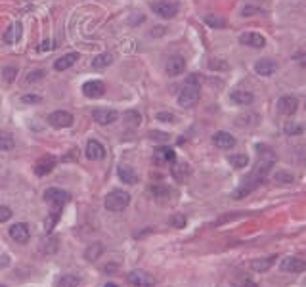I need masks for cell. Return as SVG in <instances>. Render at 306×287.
<instances>
[{"instance_id":"1","label":"cell","mask_w":306,"mask_h":287,"mask_svg":"<svg viewBox=\"0 0 306 287\" xmlns=\"http://www.w3.org/2000/svg\"><path fill=\"white\" fill-rule=\"evenodd\" d=\"M197 102H199V77L192 75L178 94V104L182 107H193Z\"/></svg>"},{"instance_id":"2","label":"cell","mask_w":306,"mask_h":287,"mask_svg":"<svg viewBox=\"0 0 306 287\" xmlns=\"http://www.w3.org/2000/svg\"><path fill=\"white\" fill-rule=\"evenodd\" d=\"M128 203H130V193L124 190H113L109 191L107 195H105V209L111 211V213H121L128 207Z\"/></svg>"},{"instance_id":"3","label":"cell","mask_w":306,"mask_h":287,"mask_svg":"<svg viewBox=\"0 0 306 287\" xmlns=\"http://www.w3.org/2000/svg\"><path fill=\"white\" fill-rule=\"evenodd\" d=\"M69 199H71L69 193L65 190H61V188H48V190L44 191V201H46L54 211H60Z\"/></svg>"},{"instance_id":"4","label":"cell","mask_w":306,"mask_h":287,"mask_svg":"<svg viewBox=\"0 0 306 287\" xmlns=\"http://www.w3.org/2000/svg\"><path fill=\"white\" fill-rule=\"evenodd\" d=\"M178 2L176 0H159L155 4H151V10L155 12V16L163 19H172L178 14Z\"/></svg>"},{"instance_id":"5","label":"cell","mask_w":306,"mask_h":287,"mask_svg":"<svg viewBox=\"0 0 306 287\" xmlns=\"http://www.w3.org/2000/svg\"><path fill=\"white\" fill-rule=\"evenodd\" d=\"M73 115L69 113V111H54V113L48 115V122H50V127H54V129H67V127H71L73 125Z\"/></svg>"},{"instance_id":"6","label":"cell","mask_w":306,"mask_h":287,"mask_svg":"<svg viewBox=\"0 0 306 287\" xmlns=\"http://www.w3.org/2000/svg\"><path fill=\"white\" fill-rule=\"evenodd\" d=\"M128 281L136 287H153L155 285V278H153L151 274H148V272H144V270H132L130 274H128Z\"/></svg>"},{"instance_id":"7","label":"cell","mask_w":306,"mask_h":287,"mask_svg":"<svg viewBox=\"0 0 306 287\" xmlns=\"http://www.w3.org/2000/svg\"><path fill=\"white\" fill-rule=\"evenodd\" d=\"M8 234H10V237H12L14 241H18V243H27L29 237H31V234H29V226L23 224V222L12 224L8 230Z\"/></svg>"},{"instance_id":"8","label":"cell","mask_w":306,"mask_h":287,"mask_svg":"<svg viewBox=\"0 0 306 287\" xmlns=\"http://www.w3.org/2000/svg\"><path fill=\"white\" fill-rule=\"evenodd\" d=\"M184 71H186V60L182 56H170L166 60V73L170 77H178V75H182Z\"/></svg>"},{"instance_id":"9","label":"cell","mask_w":306,"mask_h":287,"mask_svg":"<svg viewBox=\"0 0 306 287\" xmlns=\"http://www.w3.org/2000/svg\"><path fill=\"white\" fill-rule=\"evenodd\" d=\"M82 94L86 98H102L105 94V85L102 80H88L82 85Z\"/></svg>"},{"instance_id":"10","label":"cell","mask_w":306,"mask_h":287,"mask_svg":"<svg viewBox=\"0 0 306 287\" xmlns=\"http://www.w3.org/2000/svg\"><path fill=\"white\" fill-rule=\"evenodd\" d=\"M298 109V100L295 96H283L278 102V111L283 115H295Z\"/></svg>"},{"instance_id":"11","label":"cell","mask_w":306,"mask_h":287,"mask_svg":"<svg viewBox=\"0 0 306 287\" xmlns=\"http://www.w3.org/2000/svg\"><path fill=\"white\" fill-rule=\"evenodd\" d=\"M239 43L243 46H249V48H264L266 46V38H264L260 33H243L239 36Z\"/></svg>"},{"instance_id":"12","label":"cell","mask_w":306,"mask_h":287,"mask_svg":"<svg viewBox=\"0 0 306 287\" xmlns=\"http://www.w3.org/2000/svg\"><path fill=\"white\" fill-rule=\"evenodd\" d=\"M280 266L283 272H295V274L306 272V261L298 259V257H287V259H283Z\"/></svg>"},{"instance_id":"13","label":"cell","mask_w":306,"mask_h":287,"mask_svg":"<svg viewBox=\"0 0 306 287\" xmlns=\"http://www.w3.org/2000/svg\"><path fill=\"white\" fill-rule=\"evenodd\" d=\"M117 111L115 109H94L92 111V119L98 122V125H111V122L117 121Z\"/></svg>"},{"instance_id":"14","label":"cell","mask_w":306,"mask_h":287,"mask_svg":"<svg viewBox=\"0 0 306 287\" xmlns=\"http://www.w3.org/2000/svg\"><path fill=\"white\" fill-rule=\"evenodd\" d=\"M254 71L260 75V77H270L278 71V63L276 61L268 60V58H263L254 63Z\"/></svg>"},{"instance_id":"15","label":"cell","mask_w":306,"mask_h":287,"mask_svg":"<svg viewBox=\"0 0 306 287\" xmlns=\"http://www.w3.org/2000/svg\"><path fill=\"white\" fill-rule=\"evenodd\" d=\"M56 169V157L52 155H44L38 163L35 165V174L36 176H46Z\"/></svg>"},{"instance_id":"16","label":"cell","mask_w":306,"mask_h":287,"mask_svg":"<svg viewBox=\"0 0 306 287\" xmlns=\"http://www.w3.org/2000/svg\"><path fill=\"white\" fill-rule=\"evenodd\" d=\"M212 142H214V146L220 149H232L236 146V138H234L230 132H224V131L216 132V134L212 136Z\"/></svg>"},{"instance_id":"17","label":"cell","mask_w":306,"mask_h":287,"mask_svg":"<svg viewBox=\"0 0 306 287\" xmlns=\"http://www.w3.org/2000/svg\"><path fill=\"white\" fill-rule=\"evenodd\" d=\"M153 161L155 165H166V163H172L176 161V153L172 148H157L153 153Z\"/></svg>"},{"instance_id":"18","label":"cell","mask_w":306,"mask_h":287,"mask_svg":"<svg viewBox=\"0 0 306 287\" xmlns=\"http://www.w3.org/2000/svg\"><path fill=\"white\" fill-rule=\"evenodd\" d=\"M86 157L90 161H100L105 157V148L98 140H90L86 144Z\"/></svg>"},{"instance_id":"19","label":"cell","mask_w":306,"mask_h":287,"mask_svg":"<svg viewBox=\"0 0 306 287\" xmlns=\"http://www.w3.org/2000/svg\"><path fill=\"white\" fill-rule=\"evenodd\" d=\"M77 61H79V54L69 52V54H65V56H61L60 60L54 61V69H56V71H65V69H69L73 63H77Z\"/></svg>"},{"instance_id":"20","label":"cell","mask_w":306,"mask_h":287,"mask_svg":"<svg viewBox=\"0 0 306 287\" xmlns=\"http://www.w3.org/2000/svg\"><path fill=\"white\" fill-rule=\"evenodd\" d=\"M230 98H232V102L237 105H251L254 100L253 92H249V90H234V92L230 94Z\"/></svg>"},{"instance_id":"21","label":"cell","mask_w":306,"mask_h":287,"mask_svg":"<svg viewBox=\"0 0 306 287\" xmlns=\"http://www.w3.org/2000/svg\"><path fill=\"white\" fill-rule=\"evenodd\" d=\"M117 176H119V180H121L122 184H136L138 182V174L134 173L130 167H126V165H121L119 169H117Z\"/></svg>"},{"instance_id":"22","label":"cell","mask_w":306,"mask_h":287,"mask_svg":"<svg viewBox=\"0 0 306 287\" xmlns=\"http://www.w3.org/2000/svg\"><path fill=\"white\" fill-rule=\"evenodd\" d=\"M4 43L6 44H14L18 43L19 38H21V23H14V25H10L8 29H6V33H4Z\"/></svg>"},{"instance_id":"23","label":"cell","mask_w":306,"mask_h":287,"mask_svg":"<svg viewBox=\"0 0 306 287\" xmlns=\"http://www.w3.org/2000/svg\"><path fill=\"white\" fill-rule=\"evenodd\" d=\"M111 63H113V54L105 52V54H100V56L94 58L92 67H94V69H102V67H107V65H111Z\"/></svg>"},{"instance_id":"24","label":"cell","mask_w":306,"mask_h":287,"mask_svg":"<svg viewBox=\"0 0 306 287\" xmlns=\"http://www.w3.org/2000/svg\"><path fill=\"white\" fill-rule=\"evenodd\" d=\"M228 161H230V165L234 167V169H245V167L249 165V157L245 155V153H234V155L228 157Z\"/></svg>"},{"instance_id":"25","label":"cell","mask_w":306,"mask_h":287,"mask_svg":"<svg viewBox=\"0 0 306 287\" xmlns=\"http://www.w3.org/2000/svg\"><path fill=\"white\" fill-rule=\"evenodd\" d=\"M16 148V142H14V136L10 132L0 131V149L2 151H10V149Z\"/></svg>"},{"instance_id":"26","label":"cell","mask_w":306,"mask_h":287,"mask_svg":"<svg viewBox=\"0 0 306 287\" xmlns=\"http://www.w3.org/2000/svg\"><path fill=\"white\" fill-rule=\"evenodd\" d=\"M276 261V257H268V259H258V261H253L251 262V268L254 272H266V270L270 268L272 264Z\"/></svg>"},{"instance_id":"27","label":"cell","mask_w":306,"mask_h":287,"mask_svg":"<svg viewBox=\"0 0 306 287\" xmlns=\"http://www.w3.org/2000/svg\"><path fill=\"white\" fill-rule=\"evenodd\" d=\"M188 174H190V169H188L186 163H176V165L172 167V176H174L178 182L186 180V178H188Z\"/></svg>"},{"instance_id":"28","label":"cell","mask_w":306,"mask_h":287,"mask_svg":"<svg viewBox=\"0 0 306 287\" xmlns=\"http://www.w3.org/2000/svg\"><path fill=\"white\" fill-rule=\"evenodd\" d=\"M80 279L77 278V276H71V274H65V276H61L60 279H58V283L56 285L58 287H79Z\"/></svg>"},{"instance_id":"29","label":"cell","mask_w":306,"mask_h":287,"mask_svg":"<svg viewBox=\"0 0 306 287\" xmlns=\"http://www.w3.org/2000/svg\"><path fill=\"white\" fill-rule=\"evenodd\" d=\"M102 253H104V245L94 243V245H90V247H88L86 253H84V255H86V259H88V261H92V262H94V261H98V257H100Z\"/></svg>"},{"instance_id":"30","label":"cell","mask_w":306,"mask_h":287,"mask_svg":"<svg viewBox=\"0 0 306 287\" xmlns=\"http://www.w3.org/2000/svg\"><path fill=\"white\" fill-rule=\"evenodd\" d=\"M205 23L212 29H222V27H226V19L218 18V16H205Z\"/></svg>"},{"instance_id":"31","label":"cell","mask_w":306,"mask_h":287,"mask_svg":"<svg viewBox=\"0 0 306 287\" xmlns=\"http://www.w3.org/2000/svg\"><path fill=\"white\" fill-rule=\"evenodd\" d=\"M151 193H153L157 199H165L166 195L170 193V190H168L166 186H163V184H155V186H151Z\"/></svg>"},{"instance_id":"32","label":"cell","mask_w":306,"mask_h":287,"mask_svg":"<svg viewBox=\"0 0 306 287\" xmlns=\"http://www.w3.org/2000/svg\"><path fill=\"white\" fill-rule=\"evenodd\" d=\"M124 121H126V125H130V127H138L142 122V117L138 111H126V113H124Z\"/></svg>"},{"instance_id":"33","label":"cell","mask_w":306,"mask_h":287,"mask_svg":"<svg viewBox=\"0 0 306 287\" xmlns=\"http://www.w3.org/2000/svg\"><path fill=\"white\" fill-rule=\"evenodd\" d=\"M16 75H18V69L16 67H4L2 69V77L6 83H14L16 80Z\"/></svg>"},{"instance_id":"34","label":"cell","mask_w":306,"mask_h":287,"mask_svg":"<svg viewBox=\"0 0 306 287\" xmlns=\"http://www.w3.org/2000/svg\"><path fill=\"white\" fill-rule=\"evenodd\" d=\"M21 102H23V104H40L42 98L36 94H25V96H21Z\"/></svg>"},{"instance_id":"35","label":"cell","mask_w":306,"mask_h":287,"mask_svg":"<svg viewBox=\"0 0 306 287\" xmlns=\"http://www.w3.org/2000/svg\"><path fill=\"white\" fill-rule=\"evenodd\" d=\"M155 119H157V121H161V122H174L176 121L174 115L168 113V111H161V113H157V115H155Z\"/></svg>"},{"instance_id":"36","label":"cell","mask_w":306,"mask_h":287,"mask_svg":"<svg viewBox=\"0 0 306 287\" xmlns=\"http://www.w3.org/2000/svg\"><path fill=\"white\" fill-rule=\"evenodd\" d=\"M58 220H60V211H54L52 215L48 217V220H46V230L50 232V230H52V228H54V224H56Z\"/></svg>"},{"instance_id":"37","label":"cell","mask_w":306,"mask_h":287,"mask_svg":"<svg viewBox=\"0 0 306 287\" xmlns=\"http://www.w3.org/2000/svg\"><path fill=\"white\" fill-rule=\"evenodd\" d=\"M42 77H44V71L35 69V71H31V73L27 75V83H36V80H40Z\"/></svg>"},{"instance_id":"38","label":"cell","mask_w":306,"mask_h":287,"mask_svg":"<svg viewBox=\"0 0 306 287\" xmlns=\"http://www.w3.org/2000/svg\"><path fill=\"white\" fill-rule=\"evenodd\" d=\"M300 132H302V129H300L298 125H293V122H287V125H285V134H291V136H293V134H300Z\"/></svg>"},{"instance_id":"39","label":"cell","mask_w":306,"mask_h":287,"mask_svg":"<svg viewBox=\"0 0 306 287\" xmlns=\"http://www.w3.org/2000/svg\"><path fill=\"white\" fill-rule=\"evenodd\" d=\"M276 182L291 184L293 182V176H291V174H285V173H276Z\"/></svg>"},{"instance_id":"40","label":"cell","mask_w":306,"mask_h":287,"mask_svg":"<svg viewBox=\"0 0 306 287\" xmlns=\"http://www.w3.org/2000/svg\"><path fill=\"white\" fill-rule=\"evenodd\" d=\"M170 224H172L174 228H184L186 226V218H184L182 215H176V217H172Z\"/></svg>"},{"instance_id":"41","label":"cell","mask_w":306,"mask_h":287,"mask_svg":"<svg viewBox=\"0 0 306 287\" xmlns=\"http://www.w3.org/2000/svg\"><path fill=\"white\" fill-rule=\"evenodd\" d=\"M10 217H12V211H10L8 207H4V205H0V222L10 220Z\"/></svg>"},{"instance_id":"42","label":"cell","mask_w":306,"mask_h":287,"mask_svg":"<svg viewBox=\"0 0 306 287\" xmlns=\"http://www.w3.org/2000/svg\"><path fill=\"white\" fill-rule=\"evenodd\" d=\"M149 136H151L153 140H163V142H165V140H168V134H166V132L151 131V132H149Z\"/></svg>"},{"instance_id":"43","label":"cell","mask_w":306,"mask_h":287,"mask_svg":"<svg viewBox=\"0 0 306 287\" xmlns=\"http://www.w3.org/2000/svg\"><path fill=\"white\" fill-rule=\"evenodd\" d=\"M220 60H210V63H209V67L210 69H226L228 65L226 63H218Z\"/></svg>"},{"instance_id":"44","label":"cell","mask_w":306,"mask_h":287,"mask_svg":"<svg viewBox=\"0 0 306 287\" xmlns=\"http://www.w3.org/2000/svg\"><path fill=\"white\" fill-rule=\"evenodd\" d=\"M165 27H155V29H153V33H151V35L153 36H161V35H165Z\"/></svg>"},{"instance_id":"45","label":"cell","mask_w":306,"mask_h":287,"mask_svg":"<svg viewBox=\"0 0 306 287\" xmlns=\"http://www.w3.org/2000/svg\"><path fill=\"white\" fill-rule=\"evenodd\" d=\"M50 48H52V46H50V43H48V40H44L42 46H38V50H50Z\"/></svg>"},{"instance_id":"46","label":"cell","mask_w":306,"mask_h":287,"mask_svg":"<svg viewBox=\"0 0 306 287\" xmlns=\"http://www.w3.org/2000/svg\"><path fill=\"white\" fill-rule=\"evenodd\" d=\"M105 287H119V285H117V283H111V281H109V283H105Z\"/></svg>"},{"instance_id":"47","label":"cell","mask_w":306,"mask_h":287,"mask_svg":"<svg viewBox=\"0 0 306 287\" xmlns=\"http://www.w3.org/2000/svg\"><path fill=\"white\" fill-rule=\"evenodd\" d=\"M300 65H302V67H306V58H302V60H300Z\"/></svg>"},{"instance_id":"48","label":"cell","mask_w":306,"mask_h":287,"mask_svg":"<svg viewBox=\"0 0 306 287\" xmlns=\"http://www.w3.org/2000/svg\"><path fill=\"white\" fill-rule=\"evenodd\" d=\"M0 287H4V285H0Z\"/></svg>"}]
</instances>
